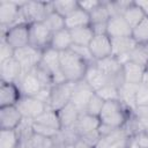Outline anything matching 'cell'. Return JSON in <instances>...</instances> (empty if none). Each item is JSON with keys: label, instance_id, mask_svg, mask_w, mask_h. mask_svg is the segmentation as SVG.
Returning a JSON list of instances; mask_svg holds the SVG:
<instances>
[{"label": "cell", "instance_id": "obj_1", "mask_svg": "<svg viewBox=\"0 0 148 148\" xmlns=\"http://www.w3.org/2000/svg\"><path fill=\"white\" fill-rule=\"evenodd\" d=\"M59 61H60L61 72L66 81L77 83L84 80L89 64L86 62L83 59H81L72 50L60 52Z\"/></svg>", "mask_w": 148, "mask_h": 148}, {"label": "cell", "instance_id": "obj_2", "mask_svg": "<svg viewBox=\"0 0 148 148\" xmlns=\"http://www.w3.org/2000/svg\"><path fill=\"white\" fill-rule=\"evenodd\" d=\"M132 114L133 112L128 110L120 101H109L104 103L98 118L101 124L112 128H121L126 125Z\"/></svg>", "mask_w": 148, "mask_h": 148}, {"label": "cell", "instance_id": "obj_3", "mask_svg": "<svg viewBox=\"0 0 148 148\" xmlns=\"http://www.w3.org/2000/svg\"><path fill=\"white\" fill-rule=\"evenodd\" d=\"M52 10V1H24L21 7L22 17L27 23L43 22Z\"/></svg>", "mask_w": 148, "mask_h": 148}, {"label": "cell", "instance_id": "obj_4", "mask_svg": "<svg viewBox=\"0 0 148 148\" xmlns=\"http://www.w3.org/2000/svg\"><path fill=\"white\" fill-rule=\"evenodd\" d=\"M29 24L30 23H17L7 29H2V37L10 47L14 50L21 49L29 45Z\"/></svg>", "mask_w": 148, "mask_h": 148}, {"label": "cell", "instance_id": "obj_5", "mask_svg": "<svg viewBox=\"0 0 148 148\" xmlns=\"http://www.w3.org/2000/svg\"><path fill=\"white\" fill-rule=\"evenodd\" d=\"M42 54H43V51L37 50V49L32 47L31 45H27V46H23L21 49L15 50L13 58L21 66L22 75H24L28 72H30L32 68H35L40 62Z\"/></svg>", "mask_w": 148, "mask_h": 148}, {"label": "cell", "instance_id": "obj_6", "mask_svg": "<svg viewBox=\"0 0 148 148\" xmlns=\"http://www.w3.org/2000/svg\"><path fill=\"white\" fill-rule=\"evenodd\" d=\"M22 3L23 2L6 1V0L0 1V24L2 29H7L14 24L25 22L21 13Z\"/></svg>", "mask_w": 148, "mask_h": 148}, {"label": "cell", "instance_id": "obj_7", "mask_svg": "<svg viewBox=\"0 0 148 148\" xmlns=\"http://www.w3.org/2000/svg\"><path fill=\"white\" fill-rule=\"evenodd\" d=\"M98 69L109 79L111 84H116L120 87L124 83V76H123V65L118 61V59L113 56H110L108 58L96 60L95 61Z\"/></svg>", "mask_w": 148, "mask_h": 148}, {"label": "cell", "instance_id": "obj_8", "mask_svg": "<svg viewBox=\"0 0 148 148\" xmlns=\"http://www.w3.org/2000/svg\"><path fill=\"white\" fill-rule=\"evenodd\" d=\"M51 38L52 32L43 22H35L29 24V45L32 47L45 51L50 47Z\"/></svg>", "mask_w": 148, "mask_h": 148}, {"label": "cell", "instance_id": "obj_9", "mask_svg": "<svg viewBox=\"0 0 148 148\" xmlns=\"http://www.w3.org/2000/svg\"><path fill=\"white\" fill-rule=\"evenodd\" d=\"M75 84L76 83H74V82L67 81L65 83L53 86L52 91H51V99H50L49 108L53 109L56 111H59L65 105H67L71 102Z\"/></svg>", "mask_w": 148, "mask_h": 148}, {"label": "cell", "instance_id": "obj_10", "mask_svg": "<svg viewBox=\"0 0 148 148\" xmlns=\"http://www.w3.org/2000/svg\"><path fill=\"white\" fill-rule=\"evenodd\" d=\"M24 119L35 120L49 106L35 96H23L16 105Z\"/></svg>", "mask_w": 148, "mask_h": 148}, {"label": "cell", "instance_id": "obj_11", "mask_svg": "<svg viewBox=\"0 0 148 148\" xmlns=\"http://www.w3.org/2000/svg\"><path fill=\"white\" fill-rule=\"evenodd\" d=\"M95 91L92 90V88L84 81H80L75 84L72 98H71V103L79 110L80 113H84L86 108L90 101V98L94 96Z\"/></svg>", "mask_w": 148, "mask_h": 148}, {"label": "cell", "instance_id": "obj_12", "mask_svg": "<svg viewBox=\"0 0 148 148\" xmlns=\"http://www.w3.org/2000/svg\"><path fill=\"white\" fill-rule=\"evenodd\" d=\"M23 119L16 105L0 108V130H17Z\"/></svg>", "mask_w": 148, "mask_h": 148}, {"label": "cell", "instance_id": "obj_13", "mask_svg": "<svg viewBox=\"0 0 148 148\" xmlns=\"http://www.w3.org/2000/svg\"><path fill=\"white\" fill-rule=\"evenodd\" d=\"M89 49H90V52H91L95 61L108 58V57L112 56L111 38L106 34L95 35L89 44Z\"/></svg>", "mask_w": 148, "mask_h": 148}, {"label": "cell", "instance_id": "obj_14", "mask_svg": "<svg viewBox=\"0 0 148 148\" xmlns=\"http://www.w3.org/2000/svg\"><path fill=\"white\" fill-rule=\"evenodd\" d=\"M22 97L23 95L17 83L0 81V108L17 105Z\"/></svg>", "mask_w": 148, "mask_h": 148}, {"label": "cell", "instance_id": "obj_15", "mask_svg": "<svg viewBox=\"0 0 148 148\" xmlns=\"http://www.w3.org/2000/svg\"><path fill=\"white\" fill-rule=\"evenodd\" d=\"M106 35L112 38H124L132 36V28L125 21L123 15L111 16L106 24Z\"/></svg>", "mask_w": 148, "mask_h": 148}, {"label": "cell", "instance_id": "obj_16", "mask_svg": "<svg viewBox=\"0 0 148 148\" xmlns=\"http://www.w3.org/2000/svg\"><path fill=\"white\" fill-rule=\"evenodd\" d=\"M17 84H18L23 96H36L44 87L32 69L30 72H28L27 74L22 75V77L20 79Z\"/></svg>", "mask_w": 148, "mask_h": 148}, {"label": "cell", "instance_id": "obj_17", "mask_svg": "<svg viewBox=\"0 0 148 148\" xmlns=\"http://www.w3.org/2000/svg\"><path fill=\"white\" fill-rule=\"evenodd\" d=\"M99 125H101V121H99L98 117L90 116L88 113H81L79 116L75 125L71 130H73V132L77 136H82V135L88 134L90 132L97 131Z\"/></svg>", "mask_w": 148, "mask_h": 148}, {"label": "cell", "instance_id": "obj_18", "mask_svg": "<svg viewBox=\"0 0 148 148\" xmlns=\"http://www.w3.org/2000/svg\"><path fill=\"white\" fill-rule=\"evenodd\" d=\"M146 68L139 64H135L133 61H127L123 65V76L124 82L130 84L139 86L143 81Z\"/></svg>", "mask_w": 148, "mask_h": 148}, {"label": "cell", "instance_id": "obj_19", "mask_svg": "<svg viewBox=\"0 0 148 148\" xmlns=\"http://www.w3.org/2000/svg\"><path fill=\"white\" fill-rule=\"evenodd\" d=\"M0 75L1 81L17 83L22 76V68L18 62L12 58L3 62H0Z\"/></svg>", "mask_w": 148, "mask_h": 148}, {"label": "cell", "instance_id": "obj_20", "mask_svg": "<svg viewBox=\"0 0 148 148\" xmlns=\"http://www.w3.org/2000/svg\"><path fill=\"white\" fill-rule=\"evenodd\" d=\"M84 81L92 88L94 91H97L98 89H101L102 87L106 86V84H111L109 79L98 69V67L96 66L95 62L90 64L88 66L86 76H84Z\"/></svg>", "mask_w": 148, "mask_h": 148}, {"label": "cell", "instance_id": "obj_21", "mask_svg": "<svg viewBox=\"0 0 148 148\" xmlns=\"http://www.w3.org/2000/svg\"><path fill=\"white\" fill-rule=\"evenodd\" d=\"M89 25H90V15L79 7L65 17V27L69 31Z\"/></svg>", "mask_w": 148, "mask_h": 148}, {"label": "cell", "instance_id": "obj_22", "mask_svg": "<svg viewBox=\"0 0 148 148\" xmlns=\"http://www.w3.org/2000/svg\"><path fill=\"white\" fill-rule=\"evenodd\" d=\"M73 45V40H72V36H71V31L68 29H62L59 30L57 32L52 34V38H51V43H50V47L58 51V52H62V51H67L72 47Z\"/></svg>", "mask_w": 148, "mask_h": 148}, {"label": "cell", "instance_id": "obj_23", "mask_svg": "<svg viewBox=\"0 0 148 148\" xmlns=\"http://www.w3.org/2000/svg\"><path fill=\"white\" fill-rule=\"evenodd\" d=\"M111 44H112V56L116 58L121 56H130V53L136 46V42L132 38V36L124 38H112Z\"/></svg>", "mask_w": 148, "mask_h": 148}, {"label": "cell", "instance_id": "obj_24", "mask_svg": "<svg viewBox=\"0 0 148 148\" xmlns=\"http://www.w3.org/2000/svg\"><path fill=\"white\" fill-rule=\"evenodd\" d=\"M60 123H61V130H71L75 125L79 116L81 114L79 110L69 102L67 105H65L62 109L58 111Z\"/></svg>", "mask_w": 148, "mask_h": 148}, {"label": "cell", "instance_id": "obj_25", "mask_svg": "<svg viewBox=\"0 0 148 148\" xmlns=\"http://www.w3.org/2000/svg\"><path fill=\"white\" fill-rule=\"evenodd\" d=\"M136 90H138V86L125 82L119 87V101L132 112L136 108V103H135Z\"/></svg>", "mask_w": 148, "mask_h": 148}, {"label": "cell", "instance_id": "obj_26", "mask_svg": "<svg viewBox=\"0 0 148 148\" xmlns=\"http://www.w3.org/2000/svg\"><path fill=\"white\" fill-rule=\"evenodd\" d=\"M34 121H35V123H38V124H42V125H45V126H47V127H51V128L61 131V123H60L59 113H58V111H56V110H53V109L47 108V109H46L40 116H38Z\"/></svg>", "mask_w": 148, "mask_h": 148}, {"label": "cell", "instance_id": "obj_27", "mask_svg": "<svg viewBox=\"0 0 148 148\" xmlns=\"http://www.w3.org/2000/svg\"><path fill=\"white\" fill-rule=\"evenodd\" d=\"M71 36H72V40H73L74 45L89 46L95 34H94L91 27L89 25V27H83V28L71 30Z\"/></svg>", "mask_w": 148, "mask_h": 148}, {"label": "cell", "instance_id": "obj_28", "mask_svg": "<svg viewBox=\"0 0 148 148\" xmlns=\"http://www.w3.org/2000/svg\"><path fill=\"white\" fill-rule=\"evenodd\" d=\"M147 15L141 10L140 7H138L135 5V2L133 1L128 7L127 9L124 12L123 14V17L125 18V21L130 24V27L133 29L135 25H138Z\"/></svg>", "mask_w": 148, "mask_h": 148}, {"label": "cell", "instance_id": "obj_29", "mask_svg": "<svg viewBox=\"0 0 148 148\" xmlns=\"http://www.w3.org/2000/svg\"><path fill=\"white\" fill-rule=\"evenodd\" d=\"M20 142L16 130H0V148H18Z\"/></svg>", "mask_w": 148, "mask_h": 148}, {"label": "cell", "instance_id": "obj_30", "mask_svg": "<svg viewBox=\"0 0 148 148\" xmlns=\"http://www.w3.org/2000/svg\"><path fill=\"white\" fill-rule=\"evenodd\" d=\"M27 148H56L54 140L39 134L34 133L29 140L23 141Z\"/></svg>", "mask_w": 148, "mask_h": 148}, {"label": "cell", "instance_id": "obj_31", "mask_svg": "<svg viewBox=\"0 0 148 148\" xmlns=\"http://www.w3.org/2000/svg\"><path fill=\"white\" fill-rule=\"evenodd\" d=\"M130 60L135 64H139L146 68V66L148 64V43L136 44V46L130 53Z\"/></svg>", "mask_w": 148, "mask_h": 148}, {"label": "cell", "instance_id": "obj_32", "mask_svg": "<svg viewBox=\"0 0 148 148\" xmlns=\"http://www.w3.org/2000/svg\"><path fill=\"white\" fill-rule=\"evenodd\" d=\"M90 25L91 24H101V23H108L110 16V13L108 10V7L105 5V1H101L99 6L96 7L90 14Z\"/></svg>", "mask_w": 148, "mask_h": 148}, {"label": "cell", "instance_id": "obj_33", "mask_svg": "<svg viewBox=\"0 0 148 148\" xmlns=\"http://www.w3.org/2000/svg\"><path fill=\"white\" fill-rule=\"evenodd\" d=\"M43 23L46 25V28L53 34L57 32L59 30L65 29V17H62L61 15H59L58 13H56L54 10H52L43 21Z\"/></svg>", "mask_w": 148, "mask_h": 148}, {"label": "cell", "instance_id": "obj_34", "mask_svg": "<svg viewBox=\"0 0 148 148\" xmlns=\"http://www.w3.org/2000/svg\"><path fill=\"white\" fill-rule=\"evenodd\" d=\"M132 38L136 44L148 43V16H146L138 25L132 29Z\"/></svg>", "mask_w": 148, "mask_h": 148}, {"label": "cell", "instance_id": "obj_35", "mask_svg": "<svg viewBox=\"0 0 148 148\" xmlns=\"http://www.w3.org/2000/svg\"><path fill=\"white\" fill-rule=\"evenodd\" d=\"M77 1L75 0H60V1H52V9L61 15L62 17H66L69 15L73 10L77 8Z\"/></svg>", "mask_w": 148, "mask_h": 148}, {"label": "cell", "instance_id": "obj_36", "mask_svg": "<svg viewBox=\"0 0 148 148\" xmlns=\"http://www.w3.org/2000/svg\"><path fill=\"white\" fill-rule=\"evenodd\" d=\"M104 102L119 101V87L116 84H106L95 91Z\"/></svg>", "mask_w": 148, "mask_h": 148}, {"label": "cell", "instance_id": "obj_37", "mask_svg": "<svg viewBox=\"0 0 148 148\" xmlns=\"http://www.w3.org/2000/svg\"><path fill=\"white\" fill-rule=\"evenodd\" d=\"M104 103L105 102L95 92L94 96L90 98V101H89V103H88V105L86 108L84 113H88L90 116L98 117L99 113H101V111H102V109H103V106H104Z\"/></svg>", "mask_w": 148, "mask_h": 148}, {"label": "cell", "instance_id": "obj_38", "mask_svg": "<svg viewBox=\"0 0 148 148\" xmlns=\"http://www.w3.org/2000/svg\"><path fill=\"white\" fill-rule=\"evenodd\" d=\"M32 132L36 133V134L46 136V138H51V139H54V138L60 133V131H58V130L47 127V126H45V125L35 123V121H32Z\"/></svg>", "mask_w": 148, "mask_h": 148}, {"label": "cell", "instance_id": "obj_39", "mask_svg": "<svg viewBox=\"0 0 148 148\" xmlns=\"http://www.w3.org/2000/svg\"><path fill=\"white\" fill-rule=\"evenodd\" d=\"M69 50H72L75 54H77L81 59H83L89 65L92 64V62H95V59H94V57H92V54L90 52L89 46H82V45H74L73 44Z\"/></svg>", "mask_w": 148, "mask_h": 148}, {"label": "cell", "instance_id": "obj_40", "mask_svg": "<svg viewBox=\"0 0 148 148\" xmlns=\"http://www.w3.org/2000/svg\"><path fill=\"white\" fill-rule=\"evenodd\" d=\"M135 103H136V106L148 105V83L142 82L138 86Z\"/></svg>", "mask_w": 148, "mask_h": 148}, {"label": "cell", "instance_id": "obj_41", "mask_svg": "<svg viewBox=\"0 0 148 148\" xmlns=\"http://www.w3.org/2000/svg\"><path fill=\"white\" fill-rule=\"evenodd\" d=\"M14 49L10 47L3 39H1L0 43V62H3L6 60H9L14 57Z\"/></svg>", "mask_w": 148, "mask_h": 148}, {"label": "cell", "instance_id": "obj_42", "mask_svg": "<svg viewBox=\"0 0 148 148\" xmlns=\"http://www.w3.org/2000/svg\"><path fill=\"white\" fill-rule=\"evenodd\" d=\"M99 3H101L99 0H83V1H77L79 8H81L84 12H87L88 14H90L96 7H98Z\"/></svg>", "mask_w": 148, "mask_h": 148}, {"label": "cell", "instance_id": "obj_43", "mask_svg": "<svg viewBox=\"0 0 148 148\" xmlns=\"http://www.w3.org/2000/svg\"><path fill=\"white\" fill-rule=\"evenodd\" d=\"M135 5L138 7L141 8V10L148 16V0H139V1H134Z\"/></svg>", "mask_w": 148, "mask_h": 148}, {"label": "cell", "instance_id": "obj_44", "mask_svg": "<svg viewBox=\"0 0 148 148\" xmlns=\"http://www.w3.org/2000/svg\"><path fill=\"white\" fill-rule=\"evenodd\" d=\"M74 145V148H94V147H91L90 145H88L87 142H84L82 139H80V138H77V140L73 143Z\"/></svg>", "mask_w": 148, "mask_h": 148}, {"label": "cell", "instance_id": "obj_45", "mask_svg": "<svg viewBox=\"0 0 148 148\" xmlns=\"http://www.w3.org/2000/svg\"><path fill=\"white\" fill-rule=\"evenodd\" d=\"M142 82H145V83H148V64H147V66H146L145 76H143V81H142Z\"/></svg>", "mask_w": 148, "mask_h": 148}]
</instances>
